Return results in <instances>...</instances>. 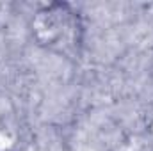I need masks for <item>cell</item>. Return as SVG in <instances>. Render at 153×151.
Listing matches in <instances>:
<instances>
[{
	"instance_id": "6da1fadb",
	"label": "cell",
	"mask_w": 153,
	"mask_h": 151,
	"mask_svg": "<svg viewBox=\"0 0 153 151\" xmlns=\"http://www.w3.org/2000/svg\"><path fill=\"white\" fill-rule=\"evenodd\" d=\"M75 9L66 2H53L39 7L32 18V36L43 46H53L70 30H76Z\"/></svg>"
}]
</instances>
